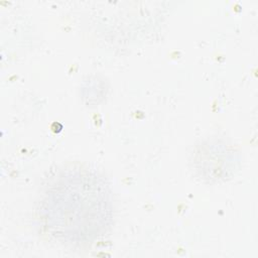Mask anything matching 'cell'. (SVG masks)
<instances>
[{
	"label": "cell",
	"instance_id": "cell-1",
	"mask_svg": "<svg viewBox=\"0 0 258 258\" xmlns=\"http://www.w3.org/2000/svg\"><path fill=\"white\" fill-rule=\"evenodd\" d=\"M42 212L55 238L88 243L106 230L111 218L107 186L88 172L62 176L48 189Z\"/></svg>",
	"mask_w": 258,
	"mask_h": 258
}]
</instances>
